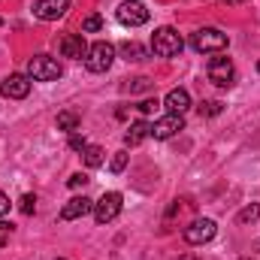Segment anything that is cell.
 <instances>
[{"instance_id":"20","label":"cell","mask_w":260,"mask_h":260,"mask_svg":"<svg viewBox=\"0 0 260 260\" xmlns=\"http://www.w3.org/2000/svg\"><path fill=\"white\" fill-rule=\"evenodd\" d=\"M124 91H130V94H142V91H151V79H145V76H139V79H130L127 85H124Z\"/></svg>"},{"instance_id":"7","label":"cell","mask_w":260,"mask_h":260,"mask_svg":"<svg viewBox=\"0 0 260 260\" xmlns=\"http://www.w3.org/2000/svg\"><path fill=\"white\" fill-rule=\"evenodd\" d=\"M215 233H218V224H215L212 218H197V221H191V224L182 230V236H185L188 245H206V242L215 239Z\"/></svg>"},{"instance_id":"6","label":"cell","mask_w":260,"mask_h":260,"mask_svg":"<svg viewBox=\"0 0 260 260\" xmlns=\"http://www.w3.org/2000/svg\"><path fill=\"white\" fill-rule=\"evenodd\" d=\"M27 76L34 82H55L61 76V64L52 58V55H34L27 61Z\"/></svg>"},{"instance_id":"27","label":"cell","mask_w":260,"mask_h":260,"mask_svg":"<svg viewBox=\"0 0 260 260\" xmlns=\"http://www.w3.org/2000/svg\"><path fill=\"white\" fill-rule=\"evenodd\" d=\"M157 106H160V103H157V100H142V103H139V106H136V109H139V112H142V115H151V112H154V109H157Z\"/></svg>"},{"instance_id":"9","label":"cell","mask_w":260,"mask_h":260,"mask_svg":"<svg viewBox=\"0 0 260 260\" xmlns=\"http://www.w3.org/2000/svg\"><path fill=\"white\" fill-rule=\"evenodd\" d=\"M115 15H118V21L127 24V27H139V24L148 21V9H145V3H139V0H124V3L115 9Z\"/></svg>"},{"instance_id":"30","label":"cell","mask_w":260,"mask_h":260,"mask_svg":"<svg viewBox=\"0 0 260 260\" xmlns=\"http://www.w3.org/2000/svg\"><path fill=\"white\" fill-rule=\"evenodd\" d=\"M221 3H248V0H221Z\"/></svg>"},{"instance_id":"17","label":"cell","mask_w":260,"mask_h":260,"mask_svg":"<svg viewBox=\"0 0 260 260\" xmlns=\"http://www.w3.org/2000/svg\"><path fill=\"white\" fill-rule=\"evenodd\" d=\"M82 160H85V167H100L103 164V148L100 145H88L82 151Z\"/></svg>"},{"instance_id":"14","label":"cell","mask_w":260,"mask_h":260,"mask_svg":"<svg viewBox=\"0 0 260 260\" xmlns=\"http://www.w3.org/2000/svg\"><path fill=\"white\" fill-rule=\"evenodd\" d=\"M164 103H167V109H170V112L185 115V112L191 109V94H188L185 88H173V91L167 94V100H164Z\"/></svg>"},{"instance_id":"18","label":"cell","mask_w":260,"mask_h":260,"mask_svg":"<svg viewBox=\"0 0 260 260\" xmlns=\"http://www.w3.org/2000/svg\"><path fill=\"white\" fill-rule=\"evenodd\" d=\"M79 124H82V118H79L76 112H61V115H58V130L73 133V130H79Z\"/></svg>"},{"instance_id":"11","label":"cell","mask_w":260,"mask_h":260,"mask_svg":"<svg viewBox=\"0 0 260 260\" xmlns=\"http://www.w3.org/2000/svg\"><path fill=\"white\" fill-rule=\"evenodd\" d=\"M179 130H185V118L176 115V112H170V115H164V118H157V121L151 124V136H154V139H170V136H176Z\"/></svg>"},{"instance_id":"33","label":"cell","mask_w":260,"mask_h":260,"mask_svg":"<svg viewBox=\"0 0 260 260\" xmlns=\"http://www.w3.org/2000/svg\"><path fill=\"white\" fill-rule=\"evenodd\" d=\"M257 73H260V61H257Z\"/></svg>"},{"instance_id":"13","label":"cell","mask_w":260,"mask_h":260,"mask_svg":"<svg viewBox=\"0 0 260 260\" xmlns=\"http://www.w3.org/2000/svg\"><path fill=\"white\" fill-rule=\"evenodd\" d=\"M88 212H94V200H88V197H73V200H67V206L61 209V221H76V218H85Z\"/></svg>"},{"instance_id":"28","label":"cell","mask_w":260,"mask_h":260,"mask_svg":"<svg viewBox=\"0 0 260 260\" xmlns=\"http://www.w3.org/2000/svg\"><path fill=\"white\" fill-rule=\"evenodd\" d=\"M9 236H12V224H6V221H0V248L9 242Z\"/></svg>"},{"instance_id":"31","label":"cell","mask_w":260,"mask_h":260,"mask_svg":"<svg viewBox=\"0 0 260 260\" xmlns=\"http://www.w3.org/2000/svg\"><path fill=\"white\" fill-rule=\"evenodd\" d=\"M257 251H260V239H257Z\"/></svg>"},{"instance_id":"23","label":"cell","mask_w":260,"mask_h":260,"mask_svg":"<svg viewBox=\"0 0 260 260\" xmlns=\"http://www.w3.org/2000/svg\"><path fill=\"white\" fill-rule=\"evenodd\" d=\"M88 182H91V179H88V176H85V173H73V176H70V179H67V185H70V188H73V191H79V188H85V185H88Z\"/></svg>"},{"instance_id":"26","label":"cell","mask_w":260,"mask_h":260,"mask_svg":"<svg viewBox=\"0 0 260 260\" xmlns=\"http://www.w3.org/2000/svg\"><path fill=\"white\" fill-rule=\"evenodd\" d=\"M70 148H73V151H85V148H88L85 136H79V133H70Z\"/></svg>"},{"instance_id":"1","label":"cell","mask_w":260,"mask_h":260,"mask_svg":"<svg viewBox=\"0 0 260 260\" xmlns=\"http://www.w3.org/2000/svg\"><path fill=\"white\" fill-rule=\"evenodd\" d=\"M182 49H185V40L179 37L176 27H157L151 34V52L157 58H176L182 55Z\"/></svg>"},{"instance_id":"34","label":"cell","mask_w":260,"mask_h":260,"mask_svg":"<svg viewBox=\"0 0 260 260\" xmlns=\"http://www.w3.org/2000/svg\"><path fill=\"white\" fill-rule=\"evenodd\" d=\"M185 260H191V257H185Z\"/></svg>"},{"instance_id":"21","label":"cell","mask_w":260,"mask_h":260,"mask_svg":"<svg viewBox=\"0 0 260 260\" xmlns=\"http://www.w3.org/2000/svg\"><path fill=\"white\" fill-rule=\"evenodd\" d=\"M100 27H103V15H97V12L88 15V18L82 21V30H85V34H97Z\"/></svg>"},{"instance_id":"32","label":"cell","mask_w":260,"mask_h":260,"mask_svg":"<svg viewBox=\"0 0 260 260\" xmlns=\"http://www.w3.org/2000/svg\"><path fill=\"white\" fill-rule=\"evenodd\" d=\"M242 260H254V257H242Z\"/></svg>"},{"instance_id":"19","label":"cell","mask_w":260,"mask_h":260,"mask_svg":"<svg viewBox=\"0 0 260 260\" xmlns=\"http://www.w3.org/2000/svg\"><path fill=\"white\" fill-rule=\"evenodd\" d=\"M257 218H260V203H251V206L239 209V215H236V221H239V224H254Z\"/></svg>"},{"instance_id":"25","label":"cell","mask_w":260,"mask_h":260,"mask_svg":"<svg viewBox=\"0 0 260 260\" xmlns=\"http://www.w3.org/2000/svg\"><path fill=\"white\" fill-rule=\"evenodd\" d=\"M21 212H24V215H34V212H37V197L34 194L21 197Z\"/></svg>"},{"instance_id":"8","label":"cell","mask_w":260,"mask_h":260,"mask_svg":"<svg viewBox=\"0 0 260 260\" xmlns=\"http://www.w3.org/2000/svg\"><path fill=\"white\" fill-rule=\"evenodd\" d=\"M0 94L6 100H24L30 94V76L24 73H9L3 82H0Z\"/></svg>"},{"instance_id":"36","label":"cell","mask_w":260,"mask_h":260,"mask_svg":"<svg viewBox=\"0 0 260 260\" xmlns=\"http://www.w3.org/2000/svg\"><path fill=\"white\" fill-rule=\"evenodd\" d=\"M58 260H61V257H58Z\"/></svg>"},{"instance_id":"5","label":"cell","mask_w":260,"mask_h":260,"mask_svg":"<svg viewBox=\"0 0 260 260\" xmlns=\"http://www.w3.org/2000/svg\"><path fill=\"white\" fill-rule=\"evenodd\" d=\"M121 206H124V197L118 191H106L100 200H94V221L97 224H109L121 215Z\"/></svg>"},{"instance_id":"16","label":"cell","mask_w":260,"mask_h":260,"mask_svg":"<svg viewBox=\"0 0 260 260\" xmlns=\"http://www.w3.org/2000/svg\"><path fill=\"white\" fill-rule=\"evenodd\" d=\"M118 55H121L127 64H142V61L148 58V49L139 46V43H121V46H118Z\"/></svg>"},{"instance_id":"35","label":"cell","mask_w":260,"mask_h":260,"mask_svg":"<svg viewBox=\"0 0 260 260\" xmlns=\"http://www.w3.org/2000/svg\"><path fill=\"white\" fill-rule=\"evenodd\" d=\"M0 24H3V21H0Z\"/></svg>"},{"instance_id":"4","label":"cell","mask_w":260,"mask_h":260,"mask_svg":"<svg viewBox=\"0 0 260 260\" xmlns=\"http://www.w3.org/2000/svg\"><path fill=\"white\" fill-rule=\"evenodd\" d=\"M112 61H115V46H112V43L100 40V43L88 46V55H85V67H88L91 73H106V70L112 67Z\"/></svg>"},{"instance_id":"24","label":"cell","mask_w":260,"mask_h":260,"mask_svg":"<svg viewBox=\"0 0 260 260\" xmlns=\"http://www.w3.org/2000/svg\"><path fill=\"white\" fill-rule=\"evenodd\" d=\"M127 151H118V154H115V157H112V164H109V170H112V173H121V170H124V167H127Z\"/></svg>"},{"instance_id":"12","label":"cell","mask_w":260,"mask_h":260,"mask_svg":"<svg viewBox=\"0 0 260 260\" xmlns=\"http://www.w3.org/2000/svg\"><path fill=\"white\" fill-rule=\"evenodd\" d=\"M61 55H64V58H73V61H85V55H88L85 37H79V34H64V37H61Z\"/></svg>"},{"instance_id":"29","label":"cell","mask_w":260,"mask_h":260,"mask_svg":"<svg viewBox=\"0 0 260 260\" xmlns=\"http://www.w3.org/2000/svg\"><path fill=\"white\" fill-rule=\"evenodd\" d=\"M9 206H12V203H9V197H6V194H0V218H3L6 212H9Z\"/></svg>"},{"instance_id":"22","label":"cell","mask_w":260,"mask_h":260,"mask_svg":"<svg viewBox=\"0 0 260 260\" xmlns=\"http://www.w3.org/2000/svg\"><path fill=\"white\" fill-rule=\"evenodd\" d=\"M221 103L218 100H206V103H200V115H206V118H215V115H221Z\"/></svg>"},{"instance_id":"15","label":"cell","mask_w":260,"mask_h":260,"mask_svg":"<svg viewBox=\"0 0 260 260\" xmlns=\"http://www.w3.org/2000/svg\"><path fill=\"white\" fill-rule=\"evenodd\" d=\"M148 136H151V124H148V121H133L127 127V133H124V145H127V148H136V145H142Z\"/></svg>"},{"instance_id":"2","label":"cell","mask_w":260,"mask_h":260,"mask_svg":"<svg viewBox=\"0 0 260 260\" xmlns=\"http://www.w3.org/2000/svg\"><path fill=\"white\" fill-rule=\"evenodd\" d=\"M227 34L218 30V27H200L197 34H191V49L194 52H224L227 49Z\"/></svg>"},{"instance_id":"3","label":"cell","mask_w":260,"mask_h":260,"mask_svg":"<svg viewBox=\"0 0 260 260\" xmlns=\"http://www.w3.org/2000/svg\"><path fill=\"white\" fill-rule=\"evenodd\" d=\"M206 76H209V82H212V85H218V88H230V85L236 82V67H233L230 58H224V55L218 52L215 58H209Z\"/></svg>"},{"instance_id":"10","label":"cell","mask_w":260,"mask_h":260,"mask_svg":"<svg viewBox=\"0 0 260 260\" xmlns=\"http://www.w3.org/2000/svg\"><path fill=\"white\" fill-rule=\"evenodd\" d=\"M67 9H70V0H37L34 3V15L40 21H58L67 15Z\"/></svg>"}]
</instances>
